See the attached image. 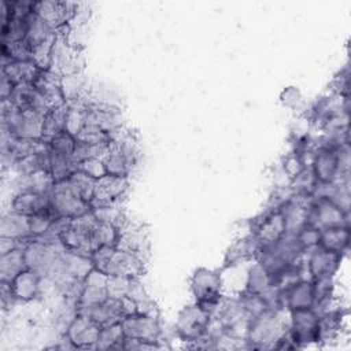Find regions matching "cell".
<instances>
[{"mask_svg": "<svg viewBox=\"0 0 351 351\" xmlns=\"http://www.w3.org/2000/svg\"><path fill=\"white\" fill-rule=\"evenodd\" d=\"M211 314L197 304L185 308L178 318L177 332L181 339L188 341H202L206 337Z\"/></svg>", "mask_w": 351, "mask_h": 351, "instance_id": "1", "label": "cell"}, {"mask_svg": "<svg viewBox=\"0 0 351 351\" xmlns=\"http://www.w3.org/2000/svg\"><path fill=\"white\" fill-rule=\"evenodd\" d=\"M1 237L23 243L32 239L29 228V217L8 210L1 218Z\"/></svg>", "mask_w": 351, "mask_h": 351, "instance_id": "2", "label": "cell"}, {"mask_svg": "<svg viewBox=\"0 0 351 351\" xmlns=\"http://www.w3.org/2000/svg\"><path fill=\"white\" fill-rule=\"evenodd\" d=\"M26 269L27 267L23 258V250L19 244H16L8 252L1 254V269H0L1 281L10 282Z\"/></svg>", "mask_w": 351, "mask_h": 351, "instance_id": "3", "label": "cell"}]
</instances>
